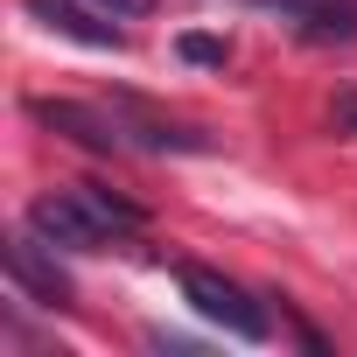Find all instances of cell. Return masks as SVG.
<instances>
[{"label":"cell","instance_id":"obj_2","mask_svg":"<svg viewBox=\"0 0 357 357\" xmlns=\"http://www.w3.org/2000/svg\"><path fill=\"white\" fill-rule=\"evenodd\" d=\"M29 112H36L50 133H63V140H77V147H91V154H133L126 112H105V105H77V98H29Z\"/></svg>","mask_w":357,"mask_h":357},{"label":"cell","instance_id":"obj_9","mask_svg":"<svg viewBox=\"0 0 357 357\" xmlns=\"http://www.w3.org/2000/svg\"><path fill=\"white\" fill-rule=\"evenodd\" d=\"M329 119H336V126H343V133H357V91H343V98H336V105H329Z\"/></svg>","mask_w":357,"mask_h":357},{"label":"cell","instance_id":"obj_5","mask_svg":"<svg viewBox=\"0 0 357 357\" xmlns=\"http://www.w3.org/2000/svg\"><path fill=\"white\" fill-rule=\"evenodd\" d=\"M280 22H294L308 43H350L357 36V0H259Z\"/></svg>","mask_w":357,"mask_h":357},{"label":"cell","instance_id":"obj_3","mask_svg":"<svg viewBox=\"0 0 357 357\" xmlns=\"http://www.w3.org/2000/svg\"><path fill=\"white\" fill-rule=\"evenodd\" d=\"M29 231L50 238L56 252H105V245H112V231L98 225V211H91L77 190H50V197H36V204H29Z\"/></svg>","mask_w":357,"mask_h":357},{"label":"cell","instance_id":"obj_6","mask_svg":"<svg viewBox=\"0 0 357 357\" xmlns=\"http://www.w3.org/2000/svg\"><path fill=\"white\" fill-rule=\"evenodd\" d=\"M29 15H36L43 29H56V36L84 43V50H119V43H126V36L112 29V15H84L77 0H29Z\"/></svg>","mask_w":357,"mask_h":357},{"label":"cell","instance_id":"obj_4","mask_svg":"<svg viewBox=\"0 0 357 357\" xmlns=\"http://www.w3.org/2000/svg\"><path fill=\"white\" fill-rule=\"evenodd\" d=\"M50 252H56V245H50V238H36V231H22V238L8 245L15 301H43V308H63V301H70V280H63V266H56Z\"/></svg>","mask_w":357,"mask_h":357},{"label":"cell","instance_id":"obj_8","mask_svg":"<svg viewBox=\"0 0 357 357\" xmlns=\"http://www.w3.org/2000/svg\"><path fill=\"white\" fill-rule=\"evenodd\" d=\"M91 8H98V15H112V22H147L161 0H91Z\"/></svg>","mask_w":357,"mask_h":357},{"label":"cell","instance_id":"obj_1","mask_svg":"<svg viewBox=\"0 0 357 357\" xmlns=\"http://www.w3.org/2000/svg\"><path fill=\"white\" fill-rule=\"evenodd\" d=\"M175 287H183V301L204 315V322H218L225 336H238V343H266V308L238 287V280H225L218 266H175Z\"/></svg>","mask_w":357,"mask_h":357},{"label":"cell","instance_id":"obj_7","mask_svg":"<svg viewBox=\"0 0 357 357\" xmlns=\"http://www.w3.org/2000/svg\"><path fill=\"white\" fill-rule=\"evenodd\" d=\"M175 56H183V63H204V70H225V63H231V43H225V36H183Z\"/></svg>","mask_w":357,"mask_h":357}]
</instances>
